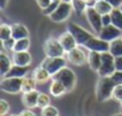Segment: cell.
<instances>
[{
	"label": "cell",
	"mask_w": 122,
	"mask_h": 116,
	"mask_svg": "<svg viewBox=\"0 0 122 116\" xmlns=\"http://www.w3.org/2000/svg\"><path fill=\"white\" fill-rule=\"evenodd\" d=\"M12 66H13L12 59H10V56L5 51H1L0 53V76H1V78L6 77Z\"/></svg>",
	"instance_id": "e0dca14e"
},
{
	"label": "cell",
	"mask_w": 122,
	"mask_h": 116,
	"mask_svg": "<svg viewBox=\"0 0 122 116\" xmlns=\"http://www.w3.org/2000/svg\"><path fill=\"white\" fill-rule=\"evenodd\" d=\"M57 38H59L61 45L64 47V49H65L66 53L70 51V50H72V49H74L76 47H78V43H77L74 36H73L70 31H67V30H66L65 32L61 34Z\"/></svg>",
	"instance_id": "5bb4252c"
},
{
	"label": "cell",
	"mask_w": 122,
	"mask_h": 116,
	"mask_svg": "<svg viewBox=\"0 0 122 116\" xmlns=\"http://www.w3.org/2000/svg\"><path fill=\"white\" fill-rule=\"evenodd\" d=\"M19 116H37V114H36L32 109H26V108H25L24 110L20 111Z\"/></svg>",
	"instance_id": "74e56055"
},
{
	"label": "cell",
	"mask_w": 122,
	"mask_h": 116,
	"mask_svg": "<svg viewBox=\"0 0 122 116\" xmlns=\"http://www.w3.org/2000/svg\"><path fill=\"white\" fill-rule=\"evenodd\" d=\"M67 59L65 56H60V57H49V56H46L44 59L42 60L41 62V66L43 68H46L50 74L51 77L54 74H56L59 71H61L64 67L67 66Z\"/></svg>",
	"instance_id": "5b68a950"
},
{
	"label": "cell",
	"mask_w": 122,
	"mask_h": 116,
	"mask_svg": "<svg viewBox=\"0 0 122 116\" xmlns=\"http://www.w3.org/2000/svg\"><path fill=\"white\" fill-rule=\"evenodd\" d=\"M93 7H95L96 11H97L98 13H101L102 16H103V15H109V13H111L112 10H114V7L107 1V0H97Z\"/></svg>",
	"instance_id": "44dd1931"
},
{
	"label": "cell",
	"mask_w": 122,
	"mask_h": 116,
	"mask_svg": "<svg viewBox=\"0 0 122 116\" xmlns=\"http://www.w3.org/2000/svg\"><path fill=\"white\" fill-rule=\"evenodd\" d=\"M73 12V6L72 3H65V1H60L57 9L49 16V19L54 23H64L70 19Z\"/></svg>",
	"instance_id": "277c9868"
},
{
	"label": "cell",
	"mask_w": 122,
	"mask_h": 116,
	"mask_svg": "<svg viewBox=\"0 0 122 116\" xmlns=\"http://www.w3.org/2000/svg\"><path fill=\"white\" fill-rule=\"evenodd\" d=\"M65 57L67 59V61L70 64H72L74 66H84L87 62V54L85 53V50L80 45L67 51L65 54Z\"/></svg>",
	"instance_id": "9c48e42d"
},
{
	"label": "cell",
	"mask_w": 122,
	"mask_h": 116,
	"mask_svg": "<svg viewBox=\"0 0 122 116\" xmlns=\"http://www.w3.org/2000/svg\"><path fill=\"white\" fill-rule=\"evenodd\" d=\"M111 99H114V101H116L117 103L122 104V84L115 85V87H114V91H112Z\"/></svg>",
	"instance_id": "4dcf8cb0"
},
{
	"label": "cell",
	"mask_w": 122,
	"mask_h": 116,
	"mask_svg": "<svg viewBox=\"0 0 122 116\" xmlns=\"http://www.w3.org/2000/svg\"><path fill=\"white\" fill-rule=\"evenodd\" d=\"M11 37H12V26L6 24V23H3L0 25V40L3 42V41H6Z\"/></svg>",
	"instance_id": "4316f807"
},
{
	"label": "cell",
	"mask_w": 122,
	"mask_h": 116,
	"mask_svg": "<svg viewBox=\"0 0 122 116\" xmlns=\"http://www.w3.org/2000/svg\"><path fill=\"white\" fill-rule=\"evenodd\" d=\"M72 6H73V11L79 16L85 15V11L87 9V5L83 0H72Z\"/></svg>",
	"instance_id": "83f0119b"
},
{
	"label": "cell",
	"mask_w": 122,
	"mask_h": 116,
	"mask_svg": "<svg viewBox=\"0 0 122 116\" xmlns=\"http://www.w3.org/2000/svg\"><path fill=\"white\" fill-rule=\"evenodd\" d=\"M66 30L70 31V32L74 36V38H76L78 45H80V47H84V45L89 42V40L95 36V34H91V32L87 31L85 28H83L81 25H79V24H77V23H73V22H70V23L67 24V29H66Z\"/></svg>",
	"instance_id": "3957f363"
},
{
	"label": "cell",
	"mask_w": 122,
	"mask_h": 116,
	"mask_svg": "<svg viewBox=\"0 0 122 116\" xmlns=\"http://www.w3.org/2000/svg\"><path fill=\"white\" fill-rule=\"evenodd\" d=\"M115 68H116V71L122 72V56H116L115 57Z\"/></svg>",
	"instance_id": "f35d334b"
},
{
	"label": "cell",
	"mask_w": 122,
	"mask_h": 116,
	"mask_svg": "<svg viewBox=\"0 0 122 116\" xmlns=\"http://www.w3.org/2000/svg\"><path fill=\"white\" fill-rule=\"evenodd\" d=\"M107 1L114 7V9H120L122 5V0H107Z\"/></svg>",
	"instance_id": "ab89813d"
},
{
	"label": "cell",
	"mask_w": 122,
	"mask_h": 116,
	"mask_svg": "<svg viewBox=\"0 0 122 116\" xmlns=\"http://www.w3.org/2000/svg\"><path fill=\"white\" fill-rule=\"evenodd\" d=\"M9 1H10V0H0V9H1V10H5V7L7 6Z\"/></svg>",
	"instance_id": "60d3db41"
},
{
	"label": "cell",
	"mask_w": 122,
	"mask_h": 116,
	"mask_svg": "<svg viewBox=\"0 0 122 116\" xmlns=\"http://www.w3.org/2000/svg\"><path fill=\"white\" fill-rule=\"evenodd\" d=\"M121 40H122V36H121Z\"/></svg>",
	"instance_id": "c3c4849f"
},
{
	"label": "cell",
	"mask_w": 122,
	"mask_h": 116,
	"mask_svg": "<svg viewBox=\"0 0 122 116\" xmlns=\"http://www.w3.org/2000/svg\"><path fill=\"white\" fill-rule=\"evenodd\" d=\"M121 112H122V104H121Z\"/></svg>",
	"instance_id": "7dc6e473"
},
{
	"label": "cell",
	"mask_w": 122,
	"mask_h": 116,
	"mask_svg": "<svg viewBox=\"0 0 122 116\" xmlns=\"http://www.w3.org/2000/svg\"><path fill=\"white\" fill-rule=\"evenodd\" d=\"M12 26V37L15 40H20V38H25L30 36L29 29L22 24V23H15L11 25Z\"/></svg>",
	"instance_id": "ffe728a7"
},
{
	"label": "cell",
	"mask_w": 122,
	"mask_h": 116,
	"mask_svg": "<svg viewBox=\"0 0 122 116\" xmlns=\"http://www.w3.org/2000/svg\"><path fill=\"white\" fill-rule=\"evenodd\" d=\"M32 77L35 78V80H36L38 84H44V83H47L48 80H51V78H53L51 74H50L46 68H43L41 65L34 70Z\"/></svg>",
	"instance_id": "d6986e66"
},
{
	"label": "cell",
	"mask_w": 122,
	"mask_h": 116,
	"mask_svg": "<svg viewBox=\"0 0 122 116\" xmlns=\"http://www.w3.org/2000/svg\"><path fill=\"white\" fill-rule=\"evenodd\" d=\"M38 96H40V91H37V90L23 93V95H22V103H23V105H24L26 109L37 108Z\"/></svg>",
	"instance_id": "9a60e30c"
},
{
	"label": "cell",
	"mask_w": 122,
	"mask_h": 116,
	"mask_svg": "<svg viewBox=\"0 0 122 116\" xmlns=\"http://www.w3.org/2000/svg\"><path fill=\"white\" fill-rule=\"evenodd\" d=\"M51 79L61 81L65 85V87L67 89L68 92H72L76 89V85H77V74L74 73L73 70H71L67 66L64 67L61 71H59L56 74H54Z\"/></svg>",
	"instance_id": "7a4b0ae2"
},
{
	"label": "cell",
	"mask_w": 122,
	"mask_h": 116,
	"mask_svg": "<svg viewBox=\"0 0 122 116\" xmlns=\"http://www.w3.org/2000/svg\"><path fill=\"white\" fill-rule=\"evenodd\" d=\"M83 48L87 49V51L93 50V51H98V53H105V51H109L110 43L103 41L98 35H95L92 38L89 40V42H87Z\"/></svg>",
	"instance_id": "8fae6325"
},
{
	"label": "cell",
	"mask_w": 122,
	"mask_h": 116,
	"mask_svg": "<svg viewBox=\"0 0 122 116\" xmlns=\"http://www.w3.org/2000/svg\"><path fill=\"white\" fill-rule=\"evenodd\" d=\"M10 103L6 102L5 99H1L0 101V116H6L9 112H10Z\"/></svg>",
	"instance_id": "1f68e13d"
},
{
	"label": "cell",
	"mask_w": 122,
	"mask_h": 116,
	"mask_svg": "<svg viewBox=\"0 0 122 116\" xmlns=\"http://www.w3.org/2000/svg\"><path fill=\"white\" fill-rule=\"evenodd\" d=\"M22 84H23V78L4 77L0 81V89H1V91L10 95H18L19 92H22Z\"/></svg>",
	"instance_id": "ba28073f"
},
{
	"label": "cell",
	"mask_w": 122,
	"mask_h": 116,
	"mask_svg": "<svg viewBox=\"0 0 122 116\" xmlns=\"http://www.w3.org/2000/svg\"><path fill=\"white\" fill-rule=\"evenodd\" d=\"M110 78L112 79V81H114L116 85L122 84V72H121V71H115V73H114Z\"/></svg>",
	"instance_id": "e575fe53"
},
{
	"label": "cell",
	"mask_w": 122,
	"mask_h": 116,
	"mask_svg": "<svg viewBox=\"0 0 122 116\" xmlns=\"http://www.w3.org/2000/svg\"><path fill=\"white\" fill-rule=\"evenodd\" d=\"M28 72H29L28 67H22V66L13 65L12 68L10 70V72L6 74V77H10V78H25Z\"/></svg>",
	"instance_id": "7402d4cb"
},
{
	"label": "cell",
	"mask_w": 122,
	"mask_h": 116,
	"mask_svg": "<svg viewBox=\"0 0 122 116\" xmlns=\"http://www.w3.org/2000/svg\"><path fill=\"white\" fill-rule=\"evenodd\" d=\"M51 1H59V0H51ZM60 1H61V0H60Z\"/></svg>",
	"instance_id": "f6af8a7d"
},
{
	"label": "cell",
	"mask_w": 122,
	"mask_h": 116,
	"mask_svg": "<svg viewBox=\"0 0 122 116\" xmlns=\"http://www.w3.org/2000/svg\"><path fill=\"white\" fill-rule=\"evenodd\" d=\"M36 3H37V5H38V7L41 10H46L50 5L51 0H36Z\"/></svg>",
	"instance_id": "d590c367"
},
{
	"label": "cell",
	"mask_w": 122,
	"mask_h": 116,
	"mask_svg": "<svg viewBox=\"0 0 122 116\" xmlns=\"http://www.w3.org/2000/svg\"><path fill=\"white\" fill-rule=\"evenodd\" d=\"M49 93L53 97L59 98V97H62L66 93H68V91H67V89L65 87V85L61 81L51 79V83H50V86H49Z\"/></svg>",
	"instance_id": "ac0fdd59"
},
{
	"label": "cell",
	"mask_w": 122,
	"mask_h": 116,
	"mask_svg": "<svg viewBox=\"0 0 122 116\" xmlns=\"http://www.w3.org/2000/svg\"><path fill=\"white\" fill-rule=\"evenodd\" d=\"M12 61H13V65L29 67L32 62V56L29 51H13Z\"/></svg>",
	"instance_id": "4fadbf2b"
},
{
	"label": "cell",
	"mask_w": 122,
	"mask_h": 116,
	"mask_svg": "<svg viewBox=\"0 0 122 116\" xmlns=\"http://www.w3.org/2000/svg\"><path fill=\"white\" fill-rule=\"evenodd\" d=\"M48 105H50V96L48 93L40 92V96H38V99H37V108L43 109Z\"/></svg>",
	"instance_id": "f1b7e54d"
},
{
	"label": "cell",
	"mask_w": 122,
	"mask_h": 116,
	"mask_svg": "<svg viewBox=\"0 0 122 116\" xmlns=\"http://www.w3.org/2000/svg\"><path fill=\"white\" fill-rule=\"evenodd\" d=\"M115 85L116 84L112 81V79L110 77H99V79L96 84V89H95L97 101L107 102V101L111 99Z\"/></svg>",
	"instance_id": "6da1fadb"
},
{
	"label": "cell",
	"mask_w": 122,
	"mask_h": 116,
	"mask_svg": "<svg viewBox=\"0 0 122 116\" xmlns=\"http://www.w3.org/2000/svg\"><path fill=\"white\" fill-rule=\"evenodd\" d=\"M9 116H19V115H17V114H11V115H9Z\"/></svg>",
	"instance_id": "ee69618b"
},
{
	"label": "cell",
	"mask_w": 122,
	"mask_h": 116,
	"mask_svg": "<svg viewBox=\"0 0 122 116\" xmlns=\"http://www.w3.org/2000/svg\"><path fill=\"white\" fill-rule=\"evenodd\" d=\"M111 15V24L122 30V11L120 9H114Z\"/></svg>",
	"instance_id": "484cf974"
},
{
	"label": "cell",
	"mask_w": 122,
	"mask_h": 116,
	"mask_svg": "<svg viewBox=\"0 0 122 116\" xmlns=\"http://www.w3.org/2000/svg\"><path fill=\"white\" fill-rule=\"evenodd\" d=\"M59 4H60V0H59V1H51L50 3V5L46 9V10H42V13L44 15V16H50L56 9H57V6H59Z\"/></svg>",
	"instance_id": "d6a6232c"
},
{
	"label": "cell",
	"mask_w": 122,
	"mask_h": 116,
	"mask_svg": "<svg viewBox=\"0 0 122 116\" xmlns=\"http://www.w3.org/2000/svg\"><path fill=\"white\" fill-rule=\"evenodd\" d=\"M98 36L105 41V42H112L117 38H120L122 36V30H120L118 28H116L115 25L110 24L108 26H103V29L101 30V32L98 34Z\"/></svg>",
	"instance_id": "7c38bea8"
},
{
	"label": "cell",
	"mask_w": 122,
	"mask_h": 116,
	"mask_svg": "<svg viewBox=\"0 0 122 116\" xmlns=\"http://www.w3.org/2000/svg\"><path fill=\"white\" fill-rule=\"evenodd\" d=\"M87 65L93 72H98L102 65V53L90 50L87 51Z\"/></svg>",
	"instance_id": "2e32d148"
},
{
	"label": "cell",
	"mask_w": 122,
	"mask_h": 116,
	"mask_svg": "<svg viewBox=\"0 0 122 116\" xmlns=\"http://www.w3.org/2000/svg\"><path fill=\"white\" fill-rule=\"evenodd\" d=\"M102 23H103V26H108L111 24V15H103L102 16Z\"/></svg>",
	"instance_id": "8d00e7d4"
},
{
	"label": "cell",
	"mask_w": 122,
	"mask_h": 116,
	"mask_svg": "<svg viewBox=\"0 0 122 116\" xmlns=\"http://www.w3.org/2000/svg\"><path fill=\"white\" fill-rule=\"evenodd\" d=\"M61 1H65V3H72V0H61Z\"/></svg>",
	"instance_id": "7bdbcfd3"
},
{
	"label": "cell",
	"mask_w": 122,
	"mask_h": 116,
	"mask_svg": "<svg viewBox=\"0 0 122 116\" xmlns=\"http://www.w3.org/2000/svg\"><path fill=\"white\" fill-rule=\"evenodd\" d=\"M37 84H38V83L35 80V78H34V77H25V78H23L22 93L30 92V91H35V90H36Z\"/></svg>",
	"instance_id": "603a6c76"
},
{
	"label": "cell",
	"mask_w": 122,
	"mask_h": 116,
	"mask_svg": "<svg viewBox=\"0 0 122 116\" xmlns=\"http://www.w3.org/2000/svg\"><path fill=\"white\" fill-rule=\"evenodd\" d=\"M59 115H60L59 109L51 104L41 109V116H59Z\"/></svg>",
	"instance_id": "f546056e"
},
{
	"label": "cell",
	"mask_w": 122,
	"mask_h": 116,
	"mask_svg": "<svg viewBox=\"0 0 122 116\" xmlns=\"http://www.w3.org/2000/svg\"><path fill=\"white\" fill-rule=\"evenodd\" d=\"M85 17L86 20L89 22L92 31L95 35H98L101 30L103 29V23H102V15L96 11L95 7H87L85 11Z\"/></svg>",
	"instance_id": "30bf717a"
},
{
	"label": "cell",
	"mask_w": 122,
	"mask_h": 116,
	"mask_svg": "<svg viewBox=\"0 0 122 116\" xmlns=\"http://www.w3.org/2000/svg\"><path fill=\"white\" fill-rule=\"evenodd\" d=\"M30 45H31V42H30L29 37L16 40V44H15L13 51H29Z\"/></svg>",
	"instance_id": "cb8c5ba5"
},
{
	"label": "cell",
	"mask_w": 122,
	"mask_h": 116,
	"mask_svg": "<svg viewBox=\"0 0 122 116\" xmlns=\"http://www.w3.org/2000/svg\"><path fill=\"white\" fill-rule=\"evenodd\" d=\"M109 51L116 57V56H122V40L121 37L110 42V48Z\"/></svg>",
	"instance_id": "d4e9b609"
},
{
	"label": "cell",
	"mask_w": 122,
	"mask_h": 116,
	"mask_svg": "<svg viewBox=\"0 0 122 116\" xmlns=\"http://www.w3.org/2000/svg\"><path fill=\"white\" fill-rule=\"evenodd\" d=\"M120 10H121V11H122V5H121V7H120Z\"/></svg>",
	"instance_id": "bcb514c9"
},
{
	"label": "cell",
	"mask_w": 122,
	"mask_h": 116,
	"mask_svg": "<svg viewBox=\"0 0 122 116\" xmlns=\"http://www.w3.org/2000/svg\"><path fill=\"white\" fill-rule=\"evenodd\" d=\"M111 116H122V112L120 111V112H116V114H114V115H111Z\"/></svg>",
	"instance_id": "b9f144b4"
},
{
	"label": "cell",
	"mask_w": 122,
	"mask_h": 116,
	"mask_svg": "<svg viewBox=\"0 0 122 116\" xmlns=\"http://www.w3.org/2000/svg\"><path fill=\"white\" fill-rule=\"evenodd\" d=\"M1 44H3V48L5 50H12L13 51V48H15V44H16V40L13 37H11V38H9L6 41H3Z\"/></svg>",
	"instance_id": "836d02e7"
},
{
	"label": "cell",
	"mask_w": 122,
	"mask_h": 116,
	"mask_svg": "<svg viewBox=\"0 0 122 116\" xmlns=\"http://www.w3.org/2000/svg\"><path fill=\"white\" fill-rule=\"evenodd\" d=\"M115 71V56L110 51L102 53V65L97 72L98 77H111Z\"/></svg>",
	"instance_id": "52a82bcc"
},
{
	"label": "cell",
	"mask_w": 122,
	"mask_h": 116,
	"mask_svg": "<svg viewBox=\"0 0 122 116\" xmlns=\"http://www.w3.org/2000/svg\"><path fill=\"white\" fill-rule=\"evenodd\" d=\"M43 51L46 56H49V57H60V56H65L66 54L59 38H55V37H49L44 41Z\"/></svg>",
	"instance_id": "8992f818"
}]
</instances>
